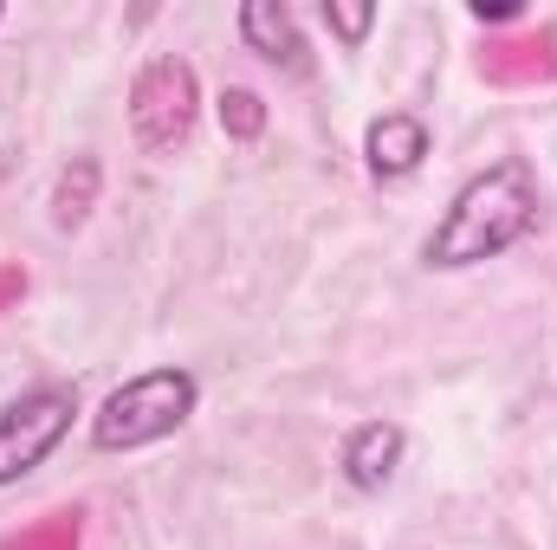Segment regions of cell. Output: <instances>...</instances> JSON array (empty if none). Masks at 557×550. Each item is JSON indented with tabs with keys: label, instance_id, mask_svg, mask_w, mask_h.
I'll return each mask as SVG.
<instances>
[{
	"label": "cell",
	"instance_id": "obj_1",
	"mask_svg": "<svg viewBox=\"0 0 557 550\" xmlns=\"http://www.w3.org/2000/svg\"><path fill=\"white\" fill-rule=\"evenodd\" d=\"M545 195H539V168L525 155H499L480 175H467L447 201V214L428 227L421 240V266L428 273H467L486 266L499 253H512L519 240L539 234Z\"/></svg>",
	"mask_w": 557,
	"mask_h": 550
},
{
	"label": "cell",
	"instance_id": "obj_2",
	"mask_svg": "<svg viewBox=\"0 0 557 550\" xmlns=\"http://www.w3.org/2000/svg\"><path fill=\"white\" fill-rule=\"evenodd\" d=\"M195 409H201L195 370H182V363L143 370V376L117 383V389L98 402V414H91V447H98V453H137V447H156V440H169L175 427H188Z\"/></svg>",
	"mask_w": 557,
	"mask_h": 550
},
{
	"label": "cell",
	"instance_id": "obj_5",
	"mask_svg": "<svg viewBox=\"0 0 557 550\" xmlns=\"http://www.w3.org/2000/svg\"><path fill=\"white\" fill-rule=\"evenodd\" d=\"M403 453H409V434H403L396 421H357V427L344 434V447H337L344 486H350V492H363V499H376V492L396 479Z\"/></svg>",
	"mask_w": 557,
	"mask_h": 550
},
{
	"label": "cell",
	"instance_id": "obj_10",
	"mask_svg": "<svg viewBox=\"0 0 557 550\" xmlns=\"http://www.w3.org/2000/svg\"><path fill=\"white\" fill-rule=\"evenodd\" d=\"M318 20H324V33H331V39H344V46L357 52V46L376 33V0H324V7H318Z\"/></svg>",
	"mask_w": 557,
	"mask_h": 550
},
{
	"label": "cell",
	"instance_id": "obj_12",
	"mask_svg": "<svg viewBox=\"0 0 557 550\" xmlns=\"http://www.w3.org/2000/svg\"><path fill=\"white\" fill-rule=\"evenodd\" d=\"M480 26H506V20H525V0H473L467 7Z\"/></svg>",
	"mask_w": 557,
	"mask_h": 550
},
{
	"label": "cell",
	"instance_id": "obj_7",
	"mask_svg": "<svg viewBox=\"0 0 557 550\" xmlns=\"http://www.w3.org/2000/svg\"><path fill=\"white\" fill-rule=\"evenodd\" d=\"M363 162L376 182H403L428 162V124L416 111H383L370 130H363Z\"/></svg>",
	"mask_w": 557,
	"mask_h": 550
},
{
	"label": "cell",
	"instance_id": "obj_4",
	"mask_svg": "<svg viewBox=\"0 0 557 550\" xmlns=\"http://www.w3.org/2000/svg\"><path fill=\"white\" fill-rule=\"evenodd\" d=\"M78 421V389L72 383H33L0 409V486H20L26 473H39L59 440Z\"/></svg>",
	"mask_w": 557,
	"mask_h": 550
},
{
	"label": "cell",
	"instance_id": "obj_3",
	"mask_svg": "<svg viewBox=\"0 0 557 550\" xmlns=\"http://www.w3.org/2000/svg\"><path fill=\"white\" fill-rule=\"evenodd\" d=\"M201 124V78L182 52H156L131 78V137L149 155H175Z\"/></svg>",
	"mask_w": 557,
	"mask_h": 550
},
{
	"label": "cell",
	"instance_id": "obj_6",
	"mask_svg": "<svg viewBox=\"0 0 557 550\" xmlns=\"http://www.w3.org/2000/svg\"><path fill=\"white\" fill-rule=\"evenodd\" d=\"M240 46L253 59H267L273 72H285V78H305L311 72V46H305L298 13L285 0H247L240 7Z\"/></svg>",
	"mask_w": 557,
	"mask_h": 550
},
{
	"label": "cell",
	"instance_id": "obj_13",
	"mask_svg": "<svg viewBox=\"0 0 557 550\" xmlns=\"http://www.w3.org/2000/svg\"><path fill=\"white\" fill-rule=\"evenodd\" d=\"M0 20H7V7H0Z\"/></svg>",
	"mask_w": 557,
	"mask_h": 550
},
{
	"label": "cell",
	"instance_id": "obj_8",
	"mask_svg": "<svg viewBox=\"0 0 557 550\" xmlns=\"http://www.w3.org/2000/svg\"><path fill=\"white\" fill-rule=\"evenodd\" d=\"M98 188H104V162L98 155H72L52 182V227L59 234H78L98 208Z\"/></svg>",
	"mask_w": 557,
	"mask_h": 550
},
{
	"label": "cell",
	"instance_id": "obj_11",
	"mask_svg": "<svg viewBox=\"0 0 557 550\" xmlns=\"http://www.w3.org/2000/svg\"><path fill=\"white\" fill-rule=\"evenodd\" d=\"M7 550H78V512H72V518H59V525H46V532L13 538Z\"/></svg>",
	"mask_w": 557,
	"mask_h": 550
},
{
	"label": "cell",
	"instance_id": "obj_9",
	"mask_svg": "<svg viewBox=\"0 0 557 550\" xmlns=\"http://www.w3.org/2000/svg\"><path fill=\"white\" fill-rule=\"evenodd\" d=\"M214 117H221V130H227L234 142H260L267 137V98L247 91V85H227V91L214 98Z\"/></svg>",
	"mask_w": 557,
	"mask_h": 550
}]
</instances>
